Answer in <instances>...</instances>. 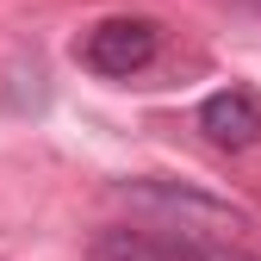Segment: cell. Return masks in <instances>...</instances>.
<instances>
[{"mask_svg": "<svg viewBox=\"0 0 261 261\" xmlns=\"http://www.w3.org/2000/svg\"><path fill=\"white\" fill-rule=\"evenodd\" d=\"M124 199H130V205H143V212H155L168 237H218V243H230V237L243 230V218H237L230 205L205 199V193H187V187H168V180L124 187Z\"/></svg>", "mask_w": 261, "mask_h": 261, "instance_id": "obj_1", "label": "cell"}, {"mask_svg": "<svg viewBox=\"0 0 261 261\" xmlns=\"http://www.w3.org/2000/svg\"><path fill=\"white\" fill-rule=\"evenodd\" d=\"M155 44H162V38H155L149 19H100V25L75 44V56H81V69L106 75V81H124V75H137V69L155 62Z\"/></svg>", "mask_w": 261, "mask_h": 261, "instance_id": "obj_2", "label": "cell"}, {"mask_svg": "<svg viewBox=\"0 0 261 261\" xmlns=\"http://www.w3.org/2000/svg\"><path fill=\"white\" fill-rule=\"evenodd\" d=\"M199 130L218 149H249L261 137V100H255L249 87H218L212 100L199 106Z\"/></svg>", "mask_w": 261, "mask_h": 261, "instance_id": "obj_3", "label": "cell"}, {"mask_svg": "<svg viewBox=\"0 0 261 261\" xmlns=\"http://www.w3.org/2000/svg\"><path fill=\"white\" fill-rule=\"evenodd\" d=\"M87 261H180V255L162 230H124V224H112V230L93 237Z\"/></svg>", "mask_w": 261, "mask_h": 261, "instance_id": "obj_4", "label": "cell"}, {"mask_svg": "<svg viewBox=\"0 0 261 261\" xmlns=\"http://www.w3.org/2000/svg\"><path fill=\"white\" fill-rule=\"evenodd\" d=\"M162 237H168V230H162ZM168 243H174L180 261H261V255H249L237 243H218V237H168Z\"/></svg>", "mask_w": 261, "mask_h": 261, "instance_id": "obj_5", "label": "cell"}]
</instances>
